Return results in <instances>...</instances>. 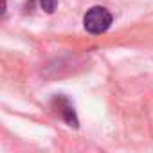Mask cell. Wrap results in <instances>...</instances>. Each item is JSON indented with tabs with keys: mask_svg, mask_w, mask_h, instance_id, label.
Returning <instances> with one entry per match:
<instances>
[{
	"mask_svg": "<svg viewBox=\"0 0 153 153\" xmlns=\"http://www.w3.org/2000/svg\"><path fill=\"white\" fill-rule=\"evenodd\" d=\"M112 13L106 9V7H103V6H94V7H90L87 13H85V16H83V25H85V29H87V33H90V34H103V33H106L108 29H110V25H112Z\"/></svg>",
	"mask_w": 153,
	"mask_h": 153,
	"instance_id": "6da1fadb",
	"label": "cell"
},
{
	"mask_svg": "<svg viewBox=\"0 0 153 153\" xmlns=\"http://www.w3.org/2000/svg\"><path fill=\"white\" fill-rule=\"evenodd\" d=\"M52 108L56 110V114H59V117H61L68 126H74V128L79 126V121H78V115H76V110H74L72 103H70L65 96H56V97L52 99Z\"/></svg>",
	"mask_w": 153,
	"mask_h": 153,
	"instance_id": "7a4b0ae2",
	"label": "cell"
},
{
	"mask_svg": "<svg viewBox=\"0 0 153 153\" xmlns=\"http://www.w3.org/2000/svg\"><path fill=\"white\" fill-rule=\"evenodd\" d=\"M38 7L51 15L58 9V0H38Z\"/></svg>",
	"mask_w": 153,
	"mask_h": 153,
	"instance_id": "3957f363",
	"label": "cell"
},
{
	"mask_svg": "<svg viewBox=\"0 0 153 153\" xmlns=\"http://www.w3.org/2000/svg\"><path fill=\"white\" fill-rule=\"evenodd\" d=\"M25 2H27V7L29 9H33L34 6H38V0H25Z\"/></svg>",
	"mask_w": 153,
	"mask_h": 153,
	"instance_id": "277c9868",
	"label": "cell"
}]
</instances>
